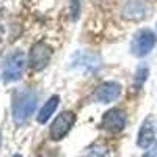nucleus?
Instances as JSON below:
<instances>
[{"label": "nucleus", "instance_id": "dca6fc26", "mask_svg": "<svg viewBox=\"0 0 157 157\" xmlns=\"http://www.w3.org/2000/svg\"><path fill=\"white\" fill-rule=\"evenodd\" d=\"M0 146H2V132H0Z\"/></svg>", "mask_w": 157, "mask_h": 157}, {"label": "nucleus", "instance_id": "0eeeda50", "mask_svg": "<svg viewBox=\"0 0 157 157\" xmlns=\"http://www.w3.org/2000/svg\"><path fill=\"white\" fill-rule=\"evenodd\" d=\"M127 116L120 109H112L102 116V127L110 134H118L126 127Z\"/></svg>", "mask_w": 157, "mask_h": 157}, {"label": "nucleus", "instance_id": "ddd939ff", "mask_svg": "<svg viewBox=\"0 0 157 157\" xmlns=\"http://www.w3.org/2000/svg\"><path fill=\"white\" fill-rule=\"evenodd\" d=\"M148 74H149V69H148L146 66H138L137 74H135V82H137V85H138V86H141L143 83L146 82Z\"/></svg>", "mask_w": 157, "mask_h": 157}, {"label": "nucleus", "instance_id": "20e7f679", "mask_svg": "<svg viewBox=\"0 0 157 157\" xmlns=\"http://www.w3.org/2000/svg\"><path fill=\"white\" fill-rule=\"evenodd\" d=\"M25 68V55L22 50H14L13 54L5 60L3 66V80L5 82H14L22 75Z\"/></svg>", "mask_w": 157, "mask_h": 157}, {"label": "nucleus", "instance_id": "f03ea898", "mask_svg": "<svg viewBox=\"0 0 157 157\" xmlns=\"http://www.w3.org/2000/svg\"><path fill=\"white\" fill-rule=\"evenodd\" d=\"M71 66L82 74H93L102 66L99 54L91 50H78L71 58Z\"/></svg>", "mask_w": 157, "mask_h": 157}, {"label": "nucleus", "instance_id": "39448f33", "mask_svg": "<svg viewBox=\"0 0 157 157\" xmlns=\"http://www.w3.org/2000/svg\"><path fill=\"white\" fill-rule=\"evenodd\" d=\"M52 58V47L46 43L39 41L32 46L30 55H29V64L33 71H41L44 69Z\"/></svg>", "mask_w": 157, "mask_h": 157}, {"label": "nucleus", "instance_id": "6e6552de", "mask_svg": "<svg viewBox=\"0 0 157 157\" xmlns=\"http://www.w3.org/2000/svg\"><path fill=\"white\" fill-rule=\"evenodd\" d=\"M155 132H157V121L154 116H148L143 121L140 130H138V138H137V145L140 148H149L154 138H155Z\"/></svg>", "mask_w": 157, "mask_h": 157}, {"label": "nucleus", "instance_id": "9b49d317", "mask_svg": "<svg viewBox=\"0 0 157 157\" xmlns=\"http://www.w3.org/2000/svg\"><path fill=\"white\" fill-rule=\"evenodd\" d=\"M58 104H60V98H58V96L49 98V101L44 104L43 109L39 110V113H38V123H41V124L47 123V120H49V118L54 115V112L57 110Z\"/></svg>", "mask_w": 157, "mask_h": 157}, {"label": "nucleus", "instance_id": "423d86ee", "mask_svg": "<svg viewBox=\"0 0 157 157\" xmlns=\"http://www.w3.org/2000/svg\"><path fill=\"white\" fill-rule=\"evenodd\" d=\"M74 123H75V115L72 112L60 113L54 120L52 126H50V137H52V140H55V141L63 140L69 134V130L72 129Z\"/></svg>", "mask_w": 157, "mask_h": 157}, {"label": "nucleus", "instance_id": "4468645a", "mask_svg": "<svg viewBox=\"0 0 157 157\" xmlns=\"http://www.w3.org/2000/svg\"><path fill=\"white\" fill-rule=\"evenodd\" d=\"M143 157H157V141H154L152 145L149 146V149L145 152Z\"/></svg>", "mask_w": 157, "mask_h": 157}, {"label": "nucleus", "instance_id": "9d476101", "mask_svg": "<svg viewBox=\"0 0 157 157\" xmlns=\"http://www.w3.org/2000/svg\"><path fill=\"white\" fill-rule=\"evenodd\" d=\"M121 94V85L116 82H105L102 83L93 94V99L96 102H102V104H109L113 102L120 98Z\"/></svg>", "mask_w": 157, "mask_h": 157}, {"label": "nucleus", "instance_id": "1a4fd4ad", "mask_svg": "<svg viewBox=\"0 0 157 157\" xmlns=\"http://www.w3.org/2000/svg\"><path fill=\"white\" fill-rule=\"evenodd\" d=\"M149 5L146 0H129L123 8V16L127 21H141L148 16Z\"/></svg>", "mask_w": 157, "mask_h": 157}, {"label": "nucleus", "instance_id": "f257e3e1", "mask_svg": "<svg viewBox=\"0 0 157 157\" xmlns=\"http://www.w3.org/2000/svg\"><path fill=\"white\" fill-rule=\"evenodd\" d=\"M38 96L32 88H21L13 93V120L17 126H22L30 118V115L36 110Z\"/></svg>", "mask_w": 157, "mask_h": 157}, {"label": "nucleus", "instance_id": "f3484780", "mask_svg": "<svg viewBox=\"0 0 157 157\" xmlns=\"http://www.w3.org/2000/svg\"><path fill=\"white\" fill-rule=\"evenodd\" d=\"M13 157H22V155L21 154H16V155H13Z\"/></svg>", "mask_w": 157, "mask_h": 157}, {"label": "nucleus", "instance_id": "7ed1b4c3", "mask_svg": "<svg viewBox=\"0 0 157 157\" xmlns=\"http://www.w3.org/2000/svg\"><path fill=\"white\" fill-rule=\"evenodd\" d=\"M155 43H157L155 33L148 29H143L134 35L132 43H130V52L135 57H145L154 49Z\"/></svg>", "mask_w": 157, "mask_h": 157}, {"label": "nucleus", "instance_id": "2eb2a0df", "mask_svg": "<svg viewBox=\"0 0 157 157\" xmlns=\"http://www.w3.org/2000/svg\"><path fill=\"white\" fill-rule=\"evenodd\" d=\"M2 36H3V27H2V24H0V41H2Z\"/></svg>", "mask_w": 157, "mask_h": 157}, {"label": "nucleus", "instance_id": "f8f14e48", "mask_svg": "<svg viewBox=\"0 0 157 157\" xmlns=\"http://www.w3.org/2000/svg\"><path fill=\"white\" fill-rule=\"evenodd\" d=\"M83 157H112V152L105 145H94L85 151Z\"/></svg>", "mask_w": 157, "mask_h": 157}]
</instances>
